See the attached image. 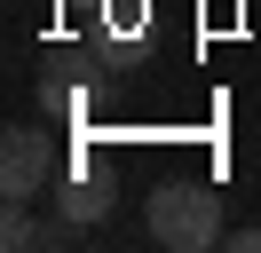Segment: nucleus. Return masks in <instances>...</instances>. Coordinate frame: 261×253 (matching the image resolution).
Instances as JSON below:
<instances>
[{
  "mask_svg": "<svg viewBox=\"0 0 261 253\" xmlns=\"http://www.w3.org/2000/svg\"><path fill=\"white\" fill-rule=\"evenodd\" d=\"M56 8H64L71 24H95V8H103V0H56Z\"/></svg>",
  "mask_w": 261,
  "mask_h": 253,
  "instance_id": "39448f33",
  "label": "nucleus"
},
{
  "mask_svg": "<svg viewBox=\"0 0 261 253\" xmlns=\"http://www.w3.org/2000/svg\"><path fill=\"white\" fill-rule=\"evenodd\" d=\"M56 214L80 221V230H95V221L111 214V190H103L95 174H64V182H56Z\"/></svg>",
  "mask_w": 261,
  "mask_h": 253,
  "instance_id": "7ed1b4c3",
  "label": "nucleus"
},
{
  "mask_svg": "<svg viewBox=\"0 0 261 253\" xmlns=\"http://www.w3.org/2000/svg\"><path fill=\"white\" fill-rule=\"evenodd\" d=\"M143 230L159 237V245H174V253L222 245V198H214V182H198V174H166V182L143 198Z\"/></svg>",
  "mask_w": 261,
  "mask_h": 253,
  "instance_id": "f257e3e1",
  "label": "nucleus"
},
{
  "mask_svg": "<svg viewBox=\"0 0 261 253\" xmlns=\"http://www.w3.org/2000/svg\"><path fill=\"white\" fill-rule=\"evenodd\" d=\"M56 174V142L40 127H8L0 135V198H40Z\"/></svg>",
  "mask_w": 261,
  "mask_h": 253,
  "instance_id": "f03ea898",
  "label": "nucleus"
},
{
  "mask_svg": "<svg viewBox=\"0 0 261 253\" xmlns=\"http://www.w3.org/2000/svg\"><path fill=\"white\" fill-rule=\"evenodd\" d=\"M40 237H48V230L32 221V198H8V214H0V245L24 253V245H40Z\"/></svg>",
  "mask_w": 261,
  "mask_h": 253,
  "instance_id": "20e7f679",
  "label": "nucleus"
}]
</instances>
